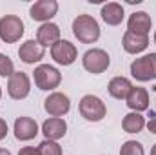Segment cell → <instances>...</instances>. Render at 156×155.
Segmentation results:
<instances>
[{
    "instance_id": "4316f807",
    "label": "cell",
    "mask_w": 156,
    "mask_h": 155,
    "mask_svg": "<svg viewBox=\"0 0 156 155\" xmlns=\"http://www.w3.org/2000/svg\"><path fill=\"white\" fill-rule=\"evenodd\" d=\"M0 155H11V152L5 150V148H0Z\"/></svg>"
},
{
    "instance_id": "d4e9b609",
    "label": "cell",
    "mask_w": 156,
    "mask_h": 155,
    "mask_svg": "<svg viewBox=\"0 0 156 155\" xmlns=\"http://www.w3.org/2000/svg\"><path fill=\"white\" fill-rule=\"evenodd\" d=\"M7 137V122L0 117V141Z\"/></svg>"
},
{
    "instance_id": "8fae6325",
    "label": "cell",
    "mask_w": 156,
    "mask_h": 155,
    "mask_svg": "<svg viewBox=\"0 0 156 155\" xmlns=\"http://www.w3.org/2000/svg\"><path fill=\"white\" fill-rule=\"evenodd\" d=\"M13 131H15V139L16 141H22V142H27L31 139H35L38 135V124L35 119L31 117H18L13 124Z\"/></svg>"
},
{
    "instance_id": "484cf974",
    "label": "cell",
    "mask_w": 156,
    "mask_h": 155,
    "mask_svg": "<svg viewBox=\"0 0 156 155\" xmlns=\"http://www.w3.org/2000/svg\"><path fill=\"white\" fill-rule=\"evenodd\" d=\"M145 126H147V130H149L151 133H154V135H156V117H153V119H151Z\"/></svg>"
},
{
    "instance_id": "5b68a950",
    "label": "cell",
    "mask_w": 156,
    "mask_h": 155,
    "mask_svg": "<svg viewBox=\"0 0 156 155\" xmlns=\"http://www.w3.org/2000/svg\"><path fill=\"white\" fill-rule=\"evenodd\" d=\"M131 75L138 82L156 80V53L144 55L131 62Z\"/></svg>"
},
{
    "instance_id": "ffe728a7",
    "label": "cell",
    "mask_w": 156,
    "mask_h": 155,
    "mask_svg": "<svg viewBox=\"0 0 156 155\" xmlns=\"http://www.w3.org/2000/svg\"><path fill=\"white\" fill-rule=\"evenodd\" d=\"M145 117L142 113H136V112H131L123 117L122 120V128L125 133H140L144 128H145Z\"/></svg>"
},
{
    "instance_id": "8992f818",
    "label": "cell",
    "mask_w": 156,
    "mask_h": 155,
    "mask_svg": "<svg viewBox=\"0 0 156 155\" xmlns=\"http://www.w3.org/2000/svg\"><path fill=\"white\" fill-rule=\"evenodd\" d=\"M24 37V22L16 15H4L0 18V40L15 44Z\"/></svg>"
},
{
    "instance_id": "4fadbf2b",
    "label": "cell",
    "mask_w": 156,
    "mask_h": 155,
    "mask_svg": "<svg viewBox=\"0 0 156 155\" xmlns=\"http://www.w3.org/2000/svg\"><path fill=\"white\" fill-rule=\"evenodd\" d=\"M149 93L145 88H140V86H133V89L129 91L127 99H125V104L129 106L131 112H136V113H142V112H147L149 110Z\"/></svg>"
},
{
    "instance_id": "52a82bcc",
    "label": "cell",
    "mask_w": 156,
    "mask_h": 155,
    "mask_svg": "<svg viewBox=\"0 0 156 155\" xmlns=\"http://www.w3.org/2000/svg\"><path fill=\"white\" fill-rule=\"evenodd\" d=\"M7 93L13 100H24L31 93V78L24 71H15L7 80Z\"/></svg>"
},
{
    "instance_id": "7402d4cb",
    "label": "cell",
    "mask_w": 156,
    "mask_h": 155,
    "mask_svg": "<svg viewBox=\"0 0 156 155\" xmlns=\"http://www.w3.org/2000/svg\"><path fill=\"white\" fill-rule=\"evenodd\" d=\"M120 155H145V152L138 141H125L120 148Z\"/></svg>"
},
{
    "instance_id": "9c48e42d",
    "label": "cell",
    "mask_w": 156,
    "mask_h": 155,
    "mask_svg": "<svg viewBox=\"0 0 156 155\" xmlns=\"http://www.w3.org/2000/svg\"><path fill=\"white\" fill-rule=\"evenodd\" d=\"M51 57L60 66H71L78 59V49H76V46L71 44L69 40H58L51 47Z\"/></svg>"
},
{
    "instance_id": "30bf717a",
    "label": "cell",
    "mask_w": 156,
    "mask_h": 155,
    "mask_svg": "<svg viewBox=\"0 0 156 155\" xmlns=\"http://www.w3.org/2000/svg\"><path fill=\"white\" fill-rule=\"evenodd\" d=\"M58 13V2L56 0H38L29 7V17L37 22H51V18Z\"/></svg>"
},
{
    "instance_id": "5bb4252c",
    "label": "cell",
    "mask_w": 156,
    "mask_h": 155,
    "mask_svg": "<svg viewBox=\"0 0 156 155\" xmlns=\"http://www.w3.org/2000/svg\"><path fill=\"white\" fill-rule=\"evenodd\" d=\"M44 55H45V49L37 40H26L18 47V57L24 64H37L44 59Z\"/></svg>"
},
{
    "instance_id": "7a4b0ae2",
    "label": "cell",
    "mask_w": 156,
    "mask_h": 155,
    "mask_svg": "<svg viewBox=\"0 0 156 155\" xmlns=\"http://www.w3.org/2000/svg\"><path fill=\"white\" fill-rule=\"evenodd\" d=\"M78 112L80 115L83 117L85 120L89 122H100L104 120L107 115V108H105V102L96 97V95H83L78 102Z\"/></svg>"
},
{
    "instance_id": "f546056e",
    "label": "cell",
    "mask_w": 156,
    "mask_h": 155,
    "mask_svg": "<svg viewBox=\"0 0 156 155\" xmlns=\"http://www.w3.org/2000/svg\"><path fill=\"white\" fill-rule=\"evenodd\" d=\"M154 44H156V31H154Z\"/></svg>"
},
{
    "instance_id": "e0dca14e",
    "label": "cell",
    "mask_w": 156,
    "mask_h": 155,
    "mask_svg": "<svg viewBox=\"0 0 156 155\" xmlns=\"http://www.w3.org/2000/svg\"><path fill=\"white\" fill-rule=\"evenodd\" d=\"M122 46L127 53L131 55H138L142 51L147 49L149 46V37L147 35H136L133 31H125L123 37H122Z\"/></svg>"
},
{
    "instance_id": "f1b7e54d",
    "label": "cell",
    "mask_w": 156,
    "mask_h": 155,
    "mask_svg": "<svg viewBox=\"0 0 156 155\" xmlns=\"http://www.w3.org/2000/svg\"><path fill=\"white\" fill-rule=\"evenodd\" d=\"M0 99H2V88H0Z\"/></svg>"
},
{
    "instance_id": "6da1fadb",
    "label": "cell",
    "mask_w": 156,
    "mask_h": 155,
    "mask_svg": "<svg viewBox=\"0 0 156 155\" xmlns=\"http://www.w3.org/2000/svg\"><path fill=\"white\" fill-rule=\"evenodd\" d=\"M73 35L82 44H94L100 39V26L91 15H78L73 20Z\"/></svg>"
},
{
    "instance_id": "277c9868",
    "label": "cell",
    "mask_w": 156,
    "mask_h": 155,
    "mask_svg": "<svg viewBox=\"0 0 156 155\" xmlns=\"http://www.w3.org/2000/svg\"><path fill=\"white\" fill-rule=\"evenodd\" d=\"M33 80H35V86L38 89H42V91H53L55 88L60 86L62 73L55 66L40 64V66L35 68V71H33Z\"/></svg>"
},
{
    "instance_id": "7c38bea8",
    "label": "cell",
    "mask_w": 156,
    "mask_h": 155,
    "mask_svg": "<svg viewBox=\"0 0 156 155\" xmlns=\"http://www.w3.org/2000/svg\"><path fill=\"white\" fill-rule=\"evenodd\" d=\"M42 133L47 141H55L58 142L60 139L66 137L67 133V122L60 117H49L47 120H44L42 124Z\"/></svg>"
},
{
    "instance_id": "ac0fdd59",
    "label": "cell",
    "mask_w": 156,
    "mask_h": 155,
    "mask_svg": "<svg viewBox=\"0 0 156 155\" xmlns=\"http://www.w3.org/2000/svg\"><path fill=\"white\" fill-rule=\"evenodd\" d=\"M102 20L107 24V26H120L125 18V11H123V6L118 4V2H107L105 6H102Z\"/></svg>"
},
{
    "instance_id": "ba28073f",
    "label": "cell",
    "mask_w": 156,
    "mask_h": 155,
    "mask_svg": "<svg viewBox=\"0 0 156 155\" xmlns=\"http://www.w3.org/2000/svg\"><path fill=\"white\" fill-rule=\"evenodd\" d=\"M44 110L49 117H62L67 115L69 110H71V100L66 93H60V91H53L45 97L44 100Z\"/></svg>"
},
{
    "instance_id": "d6986e66",
    "label": "cell",
    "mask_w": 156,
    "mask_h": 155,
    "mask_svg": "<svg viewBox=\"0 0 156 155\" xmlns=\"http://www.w3.org/2000/svg\"><path fill=\"white\" fill-rule=\"evenodd\" d=\"M131 89H133V82L127 77H115V78H111L109 84H107L109 95L113 99H116V100H125Z\"/></svg>"
},
{
    "instance_id": "3957f363",
    "label": "cell",
    "mask_w": 156,
    "mask_h": 155,
    "mask_svg": "<svg viewBox=\"0 0 156 155\" xmlns=\"http://www.w3.org/2000/svg\"><path fill=\"white\" fill-rule=\"evenodd\" d=\"M82 66L87 73H93V75H100L104 71H107V68L111 66V57L105 49H100V47H93V49H87L82 57Z\"/></svg>"
},
{
    "instance_id": "cb8c5ba5",
    "label": "cell",
    "mask_w": 156,
    "mask_h": 155,
    "mask_svg": "<svg viewBox=\"0 0 156 155\" xmlns=\"http://www.w3.org/2000/svg\"><path fill=\"white\" fill-rule=\"evenodd\" d=\"M18 155H40V153L38 148H35V146H24V148H20Z\"/></svg>"
},
{
    "instance_id": "2e32d148",
    "label": "cell",
    "mask_w": 156,
    "mask_h": 155,
    "mask_svg": "<svg viewBox=\"0 0 156 155\" xmlns=\"http://www.w3.org/2000/svg\"><path fill=\"white\" fill-rule=\"evenodd\" d=\"M153 28V20L145 11H134L127 20V31H133L136 35H147Z\"/></svg>"
},
{
    "instance_id": "603a6c76",
    "label": "cell",
    "mask_w": 156,
    "mask_h": 155,
    "mask_svg": "<svg viewBox=\"0 0 156 155\" xmlns=\"http://www.w3.org/2000/svg\"><path fill=\"white\" fill-rule=\"evenodd\" d=\"M15 73V64H13V60L7 57V55H4V53H0V77H11Z\"/></svg>"
},
{
    "instance_id": "9a60e30c",
    "label": "cell",
    "mask_w": 156,
    "mask_h": 155,
    "mask_svg": "<svg viewBox=\"0 0 156 155\" xmlns=\"http://www.w3.org/2000/svg\"><path fill=\"white\" fill-rule=\"evenodd\" d=\"M60 39V28L55 22H45L37 29V42L45 49V47H53Z\"/></svg>"
},
{
    "instance_id": "44dd1931",
    "label": "cell",
    "mask_w": 156,
    "mask_h": 155,
    "mask_svg": "<svg viewBox=\"0 0 156 155\" xmlns=\"http://www.w3.org/2000/svg\"><path fill=\"white\" fill-rule=\"evenodd\" d=\"M37 148H38L40 155H62V146H60L58 142H55V141L44 139Z\"/></svg>"
},
{
    "instance_id": "83f0119b",
    "label": "cell",
    "mask_w": 156,
    "mask_h": 155,
    "mask_svg": "<svg viewBox=\"0 0 156 155\" xmlns=\"http://www.w3.org/2000/svg\"><path fill=\"white\" fill-rule=\"evenodd\" d=\"M151 155H156V144L153 146V148H151Z\"/></svg>"
}]
</instances>
